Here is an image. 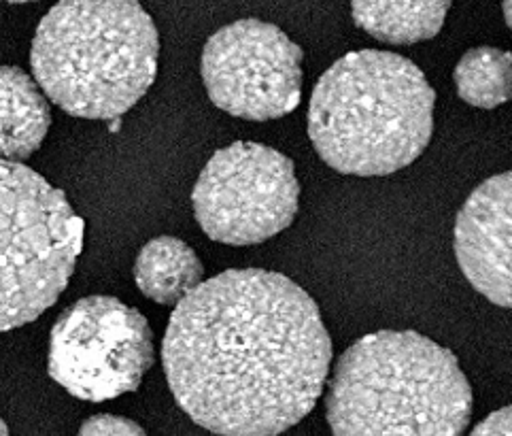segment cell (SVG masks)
<instances>
[{
    "instance_id": "1",
    "label": "cell",
    "mask_w": 512,
    "mask_h": 436,
    "mask_svg": "<svg viewBox=\"0 0 512 436\" xmlns=\"http://www.w3.org/2000/svg\"><path fill=\"white\" fill-rule=\"evenodd\" d=\"M168 388L217 436H279L326 388L332 339L315 300L289 277L230 268L202 281L170 315Z\"/></svg>"
},
{
    "instance_id": "2",
    "label": "cell",
    "mask_w": 512,
    "mask_h": 436,
    "mask_svg": "<svg viewBox=\"0 0 512 436\" xmlns=\"http://www.w3.org/2000/svg\"><path fill=\"white\" fill-rule=\"evenodd\" d=\"M472 409L453 351L415 330H379L353 343L326 398L334 436H464Z\"/></svg>"
},
{
    "instance_id": "3",
    "label": "cell",
    "mask_w": 512,
    "mask_h": 436,
    "mask_svg": "<svg viewBox=\"0 0 512 436\" xmlns=\"http://www.w3.org/2000/svg\"><path fill=\"white\" fill-rule=\"evenodd\" d=\"M434 103L436 92L415 62L362 49L336 60L315 83L309 137L338 173L391 175L428 149Z\"/></svg>"
},
{
    "instance_id": "4",
    "label": "cell",
    "mask_w": 512,
    "mask_h": 436,
    "mask_svg": "<svg viewBox=\"0 0 512 436\" xmlns=\"http://www.w3.org/2000/svg\"><path fill=\"white\" fill-rule=\"evenodd\" d=\"M158 56V28L136 0H60L32 39L30 66L68 115L115 122L153 86Z\"/></svg>"
},
{
    "instance_id": "5",
    "label": "cell",
    "mask_w": 512,
    "mask_h": 436,
    "mask_svg": "<svg viewBox=\"0 0 512 436\" xmlns=\"http://www.w3.org/2000/svg\"><path fill=\"white\" fill-rule=\"evenodd\" d=\"M83 222L62 190L0 160V332L41 317L75 271Z\"/></svg>"
},
{
    "instance_id": "6",
    "label": "cell",
    "mask_w": 512,
    "mask_h": 436,
    "mask_svg": "<svg viewBox=\"0 0 512 436\" xmlns=\"http://www.w3.org/2000/svg\"><path fill=\"white\" fill-rule=\"evenodd\" d=\"M192 205L198 226L211 241L260 245L294 222L300 205L296 166L268 145L232 143L202 169Z\"/></svg>"
},
{
    "instance_id": "7",
    "label": "cell",
    "mask_w": 512,
    "mask_h": 436,
    "mask_svg": "<svg viewBox=\"0 0 512 436\" xmlns=\"http://www.w3.org/2000/svg\"><path fill=\"white\" fill-rule=\"evenodd\" d=\"M145 317L113 296L73 303L49 334V377L79 400L102 402L136 392L153 366Z\"/></svg>"
},
{
    "instance_id": "8",
    "label": "cell",
    "mask_w": 512,
    "mask_h": 436,
    "mask_svg": "<svg viewBox=\"0 0 512 436\" xmlns=\"http://www.w3.org/2000/svg\"><path fill=\"white\" fill-rule=\"evenodd\" d=\"M302 47L262 20H238L207 41L200 75L211 103L232 117L268 122L302 100Z\"/></svg>"
},
{
    "instance_id": "9",
    "label": "cell",
    "mask_w": 512,
    "mask_h": 436,
    "mask_svg": "<svg viewBox=\"0 0 512 436\" xmlns=\"http://www.w3.org/2000/svg\"><path fill=\"white\" fill-rule=\"evenodd\" d=\"M510 173L489 177L455 220V258L476 292L508 309L510 294Z\"/></svg>"
},
{
    "instance_id": "10",
    "label": "cell",
    "mask_w": 512,
    "mask_h": 436,
    "mask_svg": "<svg viewBox=\"0 0 512 436\" xmlns=\"http://www.w3.org/2000/svg\"><path fill=\"white\" fill-rule=\"evenodd\" d=\"M51 109L30 75L0 66V160H28L47 137Z\"/></svg>"
},
{
    "instance_id": "11",
    "label": "cell",
    "mask_w": 512,
    "mask_h": 436,
    "mask_svg": "<svg viewBox=\"0 0 512 436\" xmlns=\"http://www.w3.org/2000/svg\"><path fill=\"white\" fill-rule=\"evenodd\" d=\"M204 264L196 251L177 237L151 239L136 256V288L162 307H177L181 300L202 283Z\"/></svg>"
},
{
    "instance_id": "12",
    "label": "cell",
    "mask_w": 512,
    "mask_h": 436,
    "mask_svg": "<svg viewBox=\"0 0 512 436\" xmlns=\"http://www.w3.org/2000/svg\"><path fill=\"white\" fill-rule=\"evenodd\" d=\"M453 0H351L357 28L381 43L415 45L445 26Z\"/></svg>"
},
{
    "instance_id": "13",
    "label": "cell",
    "mask_w": 512,
    "mask_h": 436,
    "mask_svg": "<svg viewBox=\"0 0 512 436\" xmlns=\"http://www.w3.org/2000/svg\"><path fill=\"white\" fill-rule=\"evenodd\" d=\"M512 58L498 47H474L455 66L457 96L476 109H496L510 100Z\"/></svg>"
},
{
    "instance_id": "14",
    "label": "cell",
    "mask_w": 512,
    "mask_h": 436,
    "mask_svg": "<svg viewBox=\"0 0 512 436\" xmlns=\"http://www.w3.org/2000/svg\"><path fill=\"white\" fill-rule=\"evenodd\" d=\"M77 436H147V432L128 417L100 413L85 419Z\"/></svg>"
},
{
    "instance_id": "15",
    "label": "cell",
    "mask_w": 512,
    "mask_h": 436,
    "mask_svg": "<svg viewBox=\"0 0 512 436\" xmlns=\"http://www.w3.org/2000/svg\"><path fill=\"white\" fill-rule=\"evenodd\" d=\"M510 407H502L487 415L470 436H510Z\"/></svg>"
},
{
    "instance_id": "16",
    "label": "cell",
    "mask_w": 512,
    "mask_h": 436,
    "mask_svg": "<svg viewBox=\"0 0 512 436\" xmlns=\"http://www.w3.org/2000/svg\"><path fill=\"white\" fill-rule=\"evenodd\" d=\"M502 9H504V20H506V26H510V0H502Z\"/></svg>"
},
{
    "instance_id": "17",
    "label": "cell",
    "mask_w": 512,
    "mask_h": 436,
    "mask_svg": "<svg viewBox=\"0 0 512 436\" xmlns=\"http://www.w3.org/2000/svg\"><path fill=\"white\" fill-rule=\"evenodd\" d=\"M3 3H11V5H26V3H34V0H3Z\"/></svg>"
},
{
    "instance_id": "18",
    "label": "cell",
    "mask_w": 512,
    "mask_h": 436,
    "mask_svg": "<svg viewBox=\"0 0 512 436\" xmlns=\"http://www.w3.org/2000/svg\"><path fill=\"white\" fill-rule=\"evenodd\" d=\"M0 436H9V430H7V424L0 419Z\"/></svg>"
}]
</instances>
